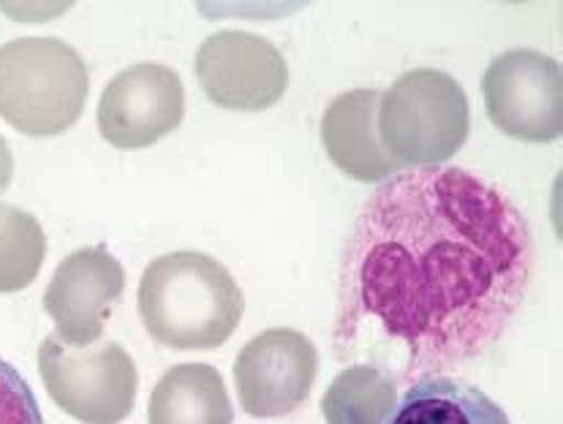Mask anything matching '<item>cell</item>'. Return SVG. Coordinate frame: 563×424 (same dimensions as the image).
<instances>
[{
    "label": "cell",
    "mask_w": 563,
    "mask_h": 424,
    "mask_svg": "<svg viewBox=\"0 0 563 424\" xmlns=\"http://www.w3.org/2000/svg\"><path fill=\"white\" fill-rule=\"evenodd\" d=\"M537 265L520 208L461 166L387 177L341 254L335 357L411 381L474 362L515 324Z\"/></svg>",
    "instance_id": "obj_1"
},
{
    "label": "cell",
    "mask_w": 563,
    "mask_h": 424,
    "mask_svg": "<svg viewBox=\"0 0 563 424\" xmlns=\"http://www.w3.org/2000/svg\"><path fill=\"white\" fill-rule=\"evenodd\" d=\"M243 289L221 261L175 250L151 261L140 280V316L155 343L175 352H212L243 319Z\"/></svg>",
    "instance_id": "obj_2"
},
{
    "label": "cell",
    "mask_w": 563,
    "mask_h": 424,
    "mask_svg": "<svg viewBox=\"0 0 563 424\" xmlns=\"http://www.w3.org/2000/svg\"><path fill=\"white\" fill-rule=\"evenodd\" d=\"M88 90L82 55L60 38H14L0 47V118L20 134H66L82 114Z\"/></svg>",
    "instance_id": "obj_3"
},
{
    "label": "cell",
    "mask_w": 563,
    "mask_h": 424,
    "mask_svg": "<svg viewBox=\"0 0 563 424\" xmlns=\"http://www.w3.org/2000/svg\"><path fill=\"white\" fill-rule=\"evenodd\" d=\"M465 90L439 68H413L395 79L376 107V134L398 166H444L468 140Z\"/></svg>",
    "instance_id": "obj_4"
},
{
    "label": "cell",
    "mask_w": 563,
    "mask_h": 424,
    "mask_svg": "<svg viewBox=\"0 0 563 424\" xmlns=\"http://www.w3.org/2000/svg\"><path fill=\"white\" fill-rule=\"evenodd\" d=\"M38 372L52 403L82 424H120L136 403V365L120 343L99 348H71L44 337L38 346Z\"/></svg>",
    "instance_id": "obj_5"
},
{
    "label": "cell",
    "mask_w": 563,
    "mask_h": 424,
    "mask_svg": "<svg viewBox=\"0 0 563 424\" xmlns=\"http://www.w3.org/2000/svg\"><path fill=\"white\" fill-rule=\"evenodd\" d=\"M482 96L490 123L517 142L544 145L563 129V77L555 57L509 49L487 66Z\"/></svg>",
    "instance_id": "obj_6"
},
{
    "label": "cell",
    "mask_w": 563,
    "mask_h": 424,
    "mask_svg": "<svg viewBox=\"0 0 563 424\" xmlns=\"http://www.w3.org/2000/svg\"><path fill=\"white\" fill-rule=\"evenodd\" d=\"M194 68L207 99L229 112H264L284 99L289 85V66L280 49L249 31L207 36Z\"/></svg>",
    "instance_id": "obj_7"
},
{
    "label": "cell",
    "mask_w": 563,
    "mask_h": 424,
    "mask_svg": "<svg viewBox=\"0 0 563 424\" xmlns=\"http://www.w3.org/2000/svg\"><path fill=\"white\" fill-rule=\"evenodd\" d=\"M319 376V352L297 330L258 332L234 359V387L245 414L278 420L308 400Z\"/></svg>",
    "instance_id": "obj_8"
},
{
    "label": "cell",
    "mask_w": 563,
    "mask_h": 424,
    "mask_svg": "<svg viewBox=\"0 0 563 424\" xmlns=\"http://www.w3.org/2000/svg\"><path fill=\"white\" fill-rule=\"evenodd\" d=\"M186 112L180 77L161 63L123 68L103 88L99 101V134L120 150L151 147L177 131Z\"/></svg>",
    "instance_id": "obj_9"
},
{
    "label": "cell",
    "mask_w": 563,
    "mask_h": 424,
    "mask_svg": "<svg viewBox=\"0 0 563 424\" xmlns=\"http://www.w3.org/2000/svg\"><path fill=\"white\" fill-rule=\"evenodd\" d=\"M125 289V272L107 248L68 254L44 291V311L55 321L57 341L88 348L101 341L112 305Z\"/></svg>",
    "instance_id": "obj_10"
},
{
    "label": "cell",
    "mask_w": 563,
    "mask_h": 424,
    "mask_svg": "<svg viewBox=\"0 0 563 424\" xmlns=\"http://www.w3.org/2000/svg\"><path fill=\"white\" fill-rule=\"evenodd\" d=\"M376 107V90H349L332 99L321 118L324 153L343 175L360 182H384L398 171L378 142Z\"/></svg>",
    "instance_id": "obj_11"
},
{
    "label": "cell",
    "mask_w": 563,
    "mask_h": 424,
    "mask_svg": "<svg viewBox=\"0 0 563 424\" xmlns=\"http://www.w3.org/2000/svg\"><path fill=\"white\" fill-rule=\"evenodd\" d=\"M384 424H512L507 411L474 383L428 376L409 383Z\"/></svg>",
    "instance_id": "obj_12"
},
{
    "label": "cell",
    "mask_w": 563,
    "mask_h": 424,
    "mask_svg": "<svg viewBox=\"0 0 563 424\" xmlns=\"http://www.w3.org/2000/svg\"><path fill=\"white\" fill-rule=\"evenodd\" d=\"M232 420L221 372L202 362L166 370L147 403V424H232Z\"/></svg>",
    "instance_id": "obj_13"
},
{
    "label": "cell",
    "mask_w": 563,
    "mask_h": 424,
    "mask_svg": "<svg viewBox=\"0 0 563 424\" xmlns=\"http://www.w3.org/2000/svg\"><path fill=\"white\" fill-rule=\"evenodd\" d=\"M398 403V381L376 365H349L321 398L327 424H384Z\"/></svg>",
    "instance_id": "obj_14"
},
{
    "label": "cell",
    "mask_w": 563,
    "mask_h": 424,
    "mask_svg": "<svg viewBox=\"0 0 563 424\" xmlns=\"http://www.w3.org/2000/svg\"><path fill=\"white\" fill-rule=\"evenodd\" d=\"M47 256L42 223L31 212L0 202V294H14L38 278Z\"/></svg>",
    "instance_id": "obj_15"
},
{
    "label": "cell",
    "mask_w": 563,
    "mask_h": 424,
    "mask_svg": "<svg viewBox=\"0 0 563 424\" xmlns=\"http://www.w3.org/2000/svg\"><path fill=\"white\" fill-rule=\"evenodd\" d=\"M0 424H44L33 389L3 359H0Z\"/></svg>",
    "instance_id": "obj_16"
},
{
    "label": "cell",
    "mask_w": 563,
    "mask_h": 424,
    "mask_svg": "<svg viewBox=\"0 0 563 424\" xmlns=\"http://www.w3.org/2000/svg\"><path fill=\"white\" fill-rule=\"evenodd\" d=\"M11 177H14V156L9 150V142L0 136V193L9 188Z\"/></svg>",
    "instance_id": "obj_17"
}]
</instances>
